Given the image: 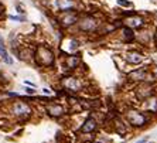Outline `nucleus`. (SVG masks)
I'll use <instances>...</instances> for the list:
<instances>
[{
	"mask_svg": "<svg viewBox=\"0 0 157 143\" xmlns=\"http://www.w3.org/2000/svg\"><path fill=\"white\" fill-rule=\"evenodd\" d=\"M36 61L38 65L43 67H51L54 64V54L48 47L40 45L36 51Z\"/></svg>",
	"mask_w": 157,
	"mask_h": 143,
	"instance_id": "obj_1",
	"label": "nucleus"
},
{
	"mask_svg": "<svg viewBox=\"0 0 157 143\" xmlns=\"http://www.w3.org/2000/svg\"><path fill=\"white\" fill-rule=\"evenodd\" d=\"M147 121L149 119L140 112H136V110L128 112V122L133 126H143L144 123H147Z\"/></svg>",
	"mask_w": 157,
	"mask_h": 143,
	"instance_id": "obj_2",
	"label": "nucleus"
},
{
	"mask_svg": "<svg viewBox=\"0 0 157 143\" xmlns=\"http://www.w3.org/2000/svg\"><path fill=\"white\" fill-rule=\"evenodd\" d=\"M98 26V20L95 17H92V16H85L84 18L79 20V29L84 30V31H94Z\"/></svg>",
	"mask_w": 157,
	"mask_h": 143,
	"instance_id": "obj_3",
	"label": "nucleus"
},
{
	"mask_svg": "<svg viewBox=\"0 0 157 143\" xmlns=\"http://www.w3.org/2000/svg\"><path fill=\"white\" fill-rule=\"evenodd\" d=\"M124 24H126V27H130V29H140L144 24V20L140 16L135 14V13H130L128 16V18L124 20Z\"/></svg>",
	"mask_w": 157,
	"mask_h": 143,
	"instance_id": "obj_4",
	"label": "nucleus"
},
{
	"mask_svg": "<svg viewBox=\"0 0 157 143\" xmlns=\"http://www.w3.org/2000/svg\"><path fill=\"white\" fill-rule=\"evenodd\" d=\"M64 14H62V17L59 18V21H61L62 26L65 27H70L72 26V24H75V23H78V14L75 13V11H62Z\"/></svg>",
	"mask_w": 157,
	"mask_h": 143,
	"instance_id": "obj_5",
	"label": "nucleus"
},
{
	"mask_svg": "<svg viewBox=\"0 0 157 143\" xmlns=\"http://www.w3.org/2000/svg\"><path fill=\"white\" fill-rule=\"evenodd\" d=\"M11 110H13V114H14L16 116H29V115L31 114L30 106L24 102H16L14 105H13V108H11Z\"/></svg>",
	"mask_w": 157,
	"mask_h": 143,
	"instance_id": "obj_6",
	"label": "nucleus"
},
{
	"mask_svg": "<svg viewBox=\"0 0 157 143\" xmlns=\"http://www.w3.org/2000/svg\"><path fill=\"white\" fill-rule=\"evenodd\" d=\"M96 129V121L94 119V118H88L86 121H85V123L82 125V128H81V132L82 133H91L94 132Z\"/></svg>",
	"mask_w": 157,
	"mask_h": 143,
	"instance_id": "obj_7",
	"label": "nucleus"
},
{
	"mask_svg": "<svg viewBox=\"0 0 157 143\" xmlns=\"http://www.w3.org/2000/svg\"><path fill=\"white\" fill-rule=\"evenodd\" d=\"M128 77L132 81H143V79H146V70L144 68L135 70V71H132V72H129Z\"/></svg>",
	"mask_w": 157,
	"mask_h": 143,
	"instance_id": "obj_8",
	"label": "nucleus"
},
{
	"mask_svg": "<svg viewBox=\"0 0 157 143\" xmlns=\"http://www.w3.org/2000/svg\"><path fill=\"white\" fill-rule=\"evenodd\" d=\"M126 61L130 64H139L143 61V55L139 54L137 51H130L126 54Z\"/></svg>",
	"mask_w": 157,
	"mask_h": 143,
	"instance_id": "obj_9",
	"label": "nucleus"
},
{
	"mask_svg": "<svg viewBox=\"0 0 157 143\" xmlns=\"http://www.w3.org/2000/svg\"><path fill=\"white\" fill-rule=\"evenodd\" d=\"M57 4H58V9L61 11H68L75 7V0H58Z\"/></svg>",
	"mask_w": 157,
	"mask_h": 143,
	"instance_id": "obj_10",
	"label": "nucleus"
},
{
	"mask_svg": "<svg viewBox=\"0 0 157 143\" xmlns=\"http://www.w3.org/2000/svg\"><path fill=\"white\" fill-rule=\"evenodd\" d=\"M0 57L3 58L4 63H7V64L13 63V61H11V58L9 57L7 51H6V45H4V41H3V38H2V36H0Z\"/></svg>",
	"mask_w": 157,
	"mask_h": 143,
	"instance_id": "obj_11",
	"label": "nucleus"
},
{
	"mask_svg": "<svg viewBox=\"0 0 157 143\" xmlns=\"http://www.w3.org/2000/svg\"><path fill=\"white\" fill-rule=\"evenodd\" d=\"M122 38L126 43H132V41L135 40V34H133L130 27H123L122 29Z\"/></svg>",
	"mask_w": 157,
	"mask_h": 143,
	"instance_id": "obj_12",
	"label": "nucleus"
},
{
	"mask_svg": "<svg viewBox=\"0 0 157 143\" xmlns=\"http://www.w3.org/2000/svg\"><path fill=\"white\" fill-rule=\"evenodd\" d=\"M47 112L51 116H61L62 114H64V108L61 106V105H50V106L47 108Z\"/></svg>",
	"mask_w": 157,
	"mask_h": 143,
	"instance_id": "obj_13",
	"label": "nucleus"
},
{
	"mask_svg": "<svg viewBox=\"0 0 157 143\" xmlns=\"http://www.w3.org/2000/svg\"><path fill=\"white\" fill-rule=\"evenodd\" d=\"M79 63H81V60H79V57H77V55H72V57H68V58H67V67L71 68V70L77 68Z\"/></svg>",
	"mask_w": 157,
	"mask_h": 143,
	"instance_id": "obj_14",
	"label": "nucleus"
},
{
	"mask_svg": "<svg viewBox=\"0 0 157 143\" xmlns=\"http://www.w3.org/2000/svg\"><path fill=\"white\" fill-rule=\"evenodd\" d=\"M117 3L121 4V6H124V7L130 6V3H129V2H126V0H117Z\"/></svg>",
	"mask_w": 157,
	"mask_h": 143,
	"instance_id": "obj_15",
	"label": "nucleus"
},
{
	"mask_svg": "<svg viewBox=\"0 0 157 143\" xmlns=\"http://www.w3.org/2000/svg\"><path fill=\"white\" fill-rule=\"evenodd\" d=\"M3 10H4V9H3V6H2V3H0V14L3 13Z\"/></svg>",
	"mask_w": 157,
	"mask_h": 143,
	"instance_id": "obj_16",
	"label": "nucleus"
},
{
	"mask_svg": "<svg viewBox=\"0 0 157 143\" xmlns=\"http://www.w3.org/2000/svg\"><path fill=\"white\" fill-rule=\"evenodd\" d=\"M26 91H27V92H29V94H33V92H34V91H33V89H30V88H27V89H26Z\"/></svg>",
	"mask_w": 157,
	"mask_h": 143,
	"instance_id": "obj_17",
	"label": "nucleus"
},
{
	"mask_svg": "<svg viewBox=\"0 0 157 143\" xmlns=\"http://www.w3.org/2000/svg\"><path fill=\"white\" fill-rule=\"evenodd\" d=\"M154 38H156V43H157V30H156V34H154Z\"/></svg>",
	"mask_w": 157,
	"mask_h": 143,
	"instance_id": "obj_18",
	"label": "nucleus"
},
{
	"mask_svg": "<svg viewBox=\"0 0 157 143\" xmlns=\"http://www.w3.org/2000/svg\"><path fill=\"white\" fill-rule=\"evenodd\" d=\"M139 143H146V139H143V140H140Z\"/></svg>",
	"mask_w": 157,
	"mask_h": 143,
	"instance_id": "obj_19",
	"label": "nucleus"
}]
</instances>
